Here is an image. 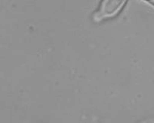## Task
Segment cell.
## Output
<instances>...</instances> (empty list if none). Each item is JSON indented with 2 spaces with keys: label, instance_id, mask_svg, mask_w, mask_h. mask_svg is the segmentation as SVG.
<instances>
[{
  "label": "cell",
  "instance_id": "obj_1",
  "mask_svg": "<svg viewBox=\"0 0 154 123\" xmlns=\"http://www.w3.org/2000/svg\"><path fill=\"white\" fill-rule=\"evenodd\" d=\"M128 0H101L93 14L95 22H102L112 20L120 13Z\"/></svg>",
  "mask_w": 154,
  "mask_h": 123
}]
</instances>
